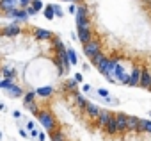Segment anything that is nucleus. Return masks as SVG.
Segmentation results:
<instances>
[{
    "instance_id": "1",
    "label": "nucleus",
    "mask_w": 151,
    "mask_h": 141,
    "mask_svg": "<svg viewBox=\"0 0 151 141\" xmlns=\"http://www.w3.org/2000/svg\"><path fill=\"white\" fill-rule=\"evenodd\" d=\"M36 116H37V120H39V123H41V127L45 130H48V132L55 130L57 123H55V118H53V114L50 111H39Z\"/></svg>"
},
{
    "instance_id": "2",
    "label": "nucleus",
    "mask_w": 151,
    "mask_h": 141,
    "mask_svg": "<svg viewBox=\"0 0 151 141\" xmlns=\"http://www.w3.org/2000/svg\"><path fill=\"white\" fill-rule=\"evenodd\" d=\"M101 52V43H100V39H96V38H93L89 43H86L84 45V54H86V57H94L96 54H100Z\"/></svg>"
},
{
    "instance_id": "3",
    "label": "nucleus",
    "mask_w": 151,
    "mask_h": 141,
    "mask_svg": "<svg viewBox=\"0 0 151 141\" xmlns=\"http://www.w3.org/2000/svg\"><path fill=\"white\" fill-rule=\"evenodd\" d=\"M116 63H117V59H110V57H107V59L98 66V72H100L103 77H107V75H114V66H116Z\"/></svg>"
},
{
    "instance_id": "4",
    "label": "nucleus",
    "mask_w": 151,
    "mask_h": 141,
    "mask_svg": "<svg viewBox=\"0 0 151 141\" xmlns=\"http://www.w3.org/2000/svg\"><path fill=\"white\" fill-rule=\"evenodd\" d=\"M114 116H116L117 132H128V114L126 113H117Z\"/></svg>"
},
{
    "instance_id": "5",
    "label": "nucleus",
    "mask_w": 151,
    "mask_h": 141,
    "mask_svg": "<svg viewBox=\"0 0 151 141\" xmlns=\"http://www.w3.org/2000/svg\"><path fill=\"white\" fill-rule=\"evenodd\" d=\"M2 36H6V38H14V36H18L20 32H22V27L18 25V23H11V25H7V27H2Z\"/></svg>"
},
{
    "instance_id": "6",
    "label": "nucleus",
    "mask_w": 151,
    "mask_h": 141,
    "mask_svg": "<svg viewBox=\"0 0 151 141\" xmlns=\"http://www.w3.org/2000/svg\"><path fill=\"white\" fill-rule=\"evenodd\" d=\"M139 88H144L147 91H151V73L147 70H142L140 72V81H139Z\"/></svg>"
},
{
    "instance_id": "7",
    "label": "nucleus",
    "mask_w": 151,
    "mask_h": 141,
    "mask_svg": "<svg viewBox=\"0 0 151 141\" xmlns=\"http://www.w3.org/2000/svg\"><path fill=\"white\" fill-rule=\"evenodd\" d=\"M77 38H78V41H80L82 45H86V43H89V41L93 39V31H91V29H78Z\"/></svg>"
},
{
    "instance_id": "8",
    "label": "nucleus",
    "mask_w": 151,
    "mask_h": 141,
    "mask_svg": "<svg viewBox=\"0 0 151 141\" xmlns=\"http://www.w3.org/2000/svg\"><path fill=\"white\" fill-rule=\"evenodd\" d=\"M16 7H20V2H18V0H0V11H4V13L13 11V9H16Z\"/></svg>"
},
{
    "instance_id": "9",
    "label": "nucleus",
    "mask_w": 151,
    "mask_h": 141,
    "mask_svg": "<svg viewBox=\"0 0 151 141\" xmlns=\"http://www.w3.org/2000/svg\"><path fill=\"white\" fill-rule=\"evenodd\" d=\"M112 118V113L110 111H107V109H101L100 111V114H98V123H100V129H105V125H107V121Z\"/></svg>"
},
{
    "instance_id": "10",
    "label": "nucleus",
    "mask_w": 151,
    "mask_h": 141,
    "mask_svg": "<svg viewBox=\"0 0 151 141\" xmlns=\"http://www.w3.org/2000/svg\"><path fill=\"white\" fill-rule=\"evenodd\" d=\"M140 72H142L140 68H133V70H132V72H130V84H128V86H132V88H137V86H139Z\"/></svg>"
},
{
    "instance_id": "11",
    "label": "nucleus",
    "mask_w": 151,
    "mask_h": 141,
    "mask_svg": "<svg viewBox=\"0 0 151 141\" xmlns=\"http://www.w3.org/2000/svg\"><path fill=\"white\" fill-rule=\"evenodd\" d=\"M100 107L98 105H94L93 102H87V105H86V114L89 116V118H98V114H100Z\"/></svg>"
},
{
    "instance_id": "12",
    "label": "nucleus",
    "mask_w": 151,
    "mask_h": 141,
    "mask_svg": "<svg viewBox=\"0 0 151 141\" xmlns=\"http://www.w3.org/2000/svg\"><path fill=\"white\" fill-rule=\"evenodd\" d=\"M36 95H37V97H43V98H48V97L53 95V88H52V86H39V88L36 89Z\"/></svg>"
},
{
    "instance_id": "13",
    "label": "nucleus",
    "mask_w": 151,
    "mask_h": 141,
    "mask_svg": "<svg viewBox=\"0 0 151 141\" xmlns=\"http://www.w3.org/2000/svg\"><path fill=\"white\" fill-rule=\"evenodd\" d=\"M34 36H36V39H53V34L46 29H36Z\"/></svg>"
},
{
    "instance_id": "14",
    "label": "nucleus",
    "mask_w": 151,
    "mask_h": 141,
    "mask_svg": "<svg viewBox=\"0 0 151 141\" xmlns=\"http://www.w3.org/2000/svg\"><path fill=\"white\" fill-rule=\"evenodd\" d=\"M105 132L110 134V136L117 134V125H116V116H114V114H112V118L107 121V125H105Z\"/></svg>"
},
{
    "instance_id": "15",
    "label": "nucleus",
    "mask_w": 151,
    "mask_h": 141,
    "mask_svg": "<svg viewBox=\"0 0 151 141\" xmlns=\"http://www.w3.org/2000/svg\"><path fill=\"white\" fill-rule=\"evenodd\" d=\"M6 93H7L9 97H14V98H18V97H23V95H25V93L22 91V88H20L18 84H13V86H11L9 89H6Z\"/></svg>"
},
{
    "instance_id": "16",
    "label": "nucleus",
    "mask_w": 151,
    "mask_h": 141,
    "mask_svg": "<svg viewBox=\"0 0 151 141\" xmlns=\"http://www.w3.org/2000/svg\"><path fill=\"white\" fill-rule=\"evenodd\" d=\"M4 75V79H9V81H14V77H16V70L14 68H11V66H6V68H2V72H0Z\"/></svg>"
},
{
    "instance_id": "17",
    "label": "nucleus",
    "mask_w": 151,
    "mask_h": 141,
    "mask_svg": "<svg viewBox=\"0 0 151 141\" xmlns=\"http://www.w3.org/2000/svg\"><path fill=\"white\" fill-rule=\"evenodd\" d=\"M137 132H151V120H140Z\"/></svg>"
},
{
    "instance_id": "18",
    "label": "nucleus",
    "mask_w": 151,
    "mask_h": 141,
    "mask_svg": "<svg viewBox=\"0 0 151 141\" xmlns=\"http://www.w3.org/2000/svg\"><path fill=\"white\" fill-rule=\"evenodd\" d=\"M139 121H140V118H137V116H128V130H132V132H137Z\"/></svg>"
},
{
    "instance_id": "19",
    "label": "nucleus",
    "mask_w": 151,
    "mask_h": 141,
    "mask_svg": "<svg viewBox=\"0 0 151 141\" xmlns=\"http://www.w3.org/2000/svg\"><path fill=\"white\" fill-rule=\"evenodd\" d=\"M50 139H52V141H66V136L62 134V130L55 129V130L50 132Z\"/></svg>"
},
{
    "instance_id": "20",
    "label": "nucleus",
    "mask_w": 151,
    "mask_h": 141,
    "mask_svg": "<svg viewBox=\"0 0 151 141\" xmlns=\"http://www.w3.org/2000/svg\"><path fill=\"white\" fill-rule=\"evenodd\" d=\"M105 59H107V55H105V54H101V52H100V54H96V55H94V57H91V64H93V66H96V68H98V66H100V64H101V63H103V61H105Z\"/></svg>"
},
{
    "instance_id": "21",
    "label": "nucleus",
    "mask_w": 151,
    "mask_h": 141,
    "mask_svg": "<svg viewBox=\"0 0 151 141\" xmlns=\"http://www.w3.org/2000/svg\"><path fill=\"white\" fill-rule=\"evenodd\" d=\"M75 102H77V105H78L82 111H86V105H87V98H86L84 95L77 93V97H75Z\"/></svg>"
},
{
    "instance_id": "22",
    "label": "nucleus",
    "mask_w": 151,
    "mask_h": 141,
    "mask_svg": "<svg viewBox=\"0 0 151 141\" xmlns=\"http://www.w3.org/2000/svg\"><path fill=\"white\" fill-rule=\"evenodd\" d=\"M66 54H68V59H69V63H71V66H75L78 63V57H77V52H75L73 48H66Z\"/></svg>"
},
{
    "instance_id": "23",
    "label": "nucleus",
    "mask_w": 151,
    "mask_h": 141,
    "mask_svg": "<svg viewBox=\"0 0 151 141\" xmlns=\"http://www.w3.org/2000/svg\"><path fill=\"white\" fill-rule=\"evenodd\" d=\"M36 97H37V95H36V91H27V93L23 95V105H29V104L36 102V100H34Z\"/></svg>"
},
{
    "instance_id": "24",
    "label": "nucleus",
    "mask_w": 151,
    "mask_h": 141,
    "mask_svg": "<svg viewBox=\"0 0 151 141\" xmlns=\"http://www.w3.org/2000/svg\"><path fill=\"white\" fill-rule=\"evenodd\" d=\"M43 15H45V18H46V20H50V22H52V20L55 18L53 6H45V13H43Z\"/></svg>"
},
{
    "instance_id": "25",
    "label": "nucleus",
    "mask_w": 151,
    "mask_h": 141,
    "mask_svg": "<svg viewBox=\"0 0 151 141\" xmlns=\"http://www.w3.org/2000/svg\"><path fill=\"white\" fill-rule=\"evenodd\" d=\"M77 86H78V82L75 81V79H68V81L64 82V88H66V89H71V91L77 89Z\"/></svg>"
},
{
    "instance_id": "26",
    "label": "nucleus",
    "mask_w": 151,
    "mask_h": 141,
    "mask_svg": "<svg viewBox=\"0 0 151 141\" xmlns=\"http://www.w3.org/2000/svg\"><path fill=\"white\" fill-rule=\"evenodd\" d=\"M30 7H34V11L36 13H39L45 6H43V0H32V2H30Z\"/></svg>"
},
{
    "instance_id": "27",
    "label": "nucleus",
    "mask_w": 151,
    "mask_h": 141,
    "mask_svg": "<svg viewBox=\"0 0 151 141\" xmlns=\"http://www.w3.org/2000/svg\"><path fill=\"white\" fill-rule=\"evenodd\" d=\"M14 84V81H9V79H2V81H0V89H9L11 86Z\"/></svg>"
},
{
    "instance_id": "28",
    "label": "nucleus",
    "mask_w": 151,
    "mask_h": 141,
    "mask_svg": "<svg viewBox=\"0 0 151 141\" xmlns=\"http://www.w3.org/2000/svg\"><path fill=\"white\" fill-rule=\"evenodd\" d=\"M53 13H55V16H57V18H62V16H64L62 7H60V6H57V4H53Z\"/></svg>"
},
{
    "instance_id": "29",
    "label": "nucleus",
    "mask_w": 151,
    "mask_h": 141,
    "mask_svg": "<svg viewBox=\"0 0 151 141\" xmlns=\"http://www.w3.org/2000/svg\"><path fill=\"white\" fill-rule=\"evenodd\" d=\"M25 109H29L32 114H37L39 113V107L36 105V102H32V104H29V105H25Z\"/></svg>"
},
{
    "instance_id": "30",
    "label": "nucleus",
    "mask_w": 151,
    "mask_h": 141,
    "mask_svg": "<svg viewBox=\"0 0 151 141\" xmlns=\"http://www.w3.org/2000/svg\"><path fill=\"white\" fill-rule=\"evenodd\" d=\"M18 2H20V9H25V7H29V6H30L32 0H18Z\"/></svg>"
},
{
    "instance_id": "31",
    "label": "nucleus",
    "mask_w": 151,
    "mask_h": 141,
    "mask_svg": "<svg viewBox=\"0 0 151 141\" xmlns=\"http://www.w3.org/2000/svg\"><path fill=\"white\" fill-rule=\"evenodd\" d=\"M68 13H69V15H75V13H77V6H75L73 2L68 6Z\"/></svg>"
},
{
    "instance_id": "32",
    "label": "nucleus",
    "mask_w": 151,
    "mask_h": 141,
    "mask_svg": "<svg viewBox=\"0 0 151 141\" xmlns=\"http://www.w3.org/2000/svg\"><path fill=\"white\" fill-rule=\"evenodd\" d=\"M73 79L77 81L78 84H82V82H84V77H82V73H75V75H73Z\"/></svg>"
},
{
    "instance_id": "33",
    "label": "nucleus",
    "mask_w": 151,
    "mask_h": 141,
    "mask_svg": "<svg viewBox=\"0 0 151 141\" xmlns=\"http://www.w3.org/2000/svg\"><path fill=\"white\" fill-rule=\"evenodd\" d=\"M25 13H27V16H34V15H36L34 7H30V6H29V7H25Z\"/></svg>"
},
{
    "instance_id": "34",
    "label": "nucleus",
    "mask_w": 151,
    "mask_h": 141,
    "mask_svg": "<svg viewBox=\"0 0 151 141\" xmlns=\"http://www.w3.org/2000/svg\"><path fill=\"white\" fill-rule=\"evenodd\" d=\"M96 93H98L100 97H103V98H105V97H109V91H107V89H98Z\"/></svg>"
},
{
    "instance_id": "35",
    "label": "nucleus",
    "mask_w": 151,
    "mask_h": 141,
    "mask_svg": "<svg viewBox=\"0 0 151 141\" xmlns=\"http://www.w3.org/2000/svg\"><path fill=\"white\" fill-rule=\"evenodd\" d=\"M27 129H29V130H34V129H36V121H32V120L27 121Z\"/></svg>"
},
{
    "instance_id": "36",
    "label": "nucleus",
    "mask_w": 151,
    "mask_h": 141,
    "mask_svg": "<svg viewBox=\"0 0 151 141\" xmlns=\"http://www.w3.org/2000/svg\"><path fill=\"white\" fill-rule=\"evenodd\" d=\"M82 89H84V93H87V91H91V86L89 84H82Z\"/></svg>"
},
{
    "instance_id": "37",
    "label": "nucleus",
    "mask_w": 151,
    "mask_h": 141,
    "mask_svg": "<svg viewBox=\"0 0 151 141\" xmlns=\"http://www.w3.org/2000/svg\"><path fill=\"white\" fill-rule=\"evenodd\" d=\"M20 136H22V137H29V134H27L25 129H20Z\"/></svg>"
},
{
    "instance_id": "38",
    "label": "nucleus",
    "mask_w": 151,
    "mask_h": 141,
    "mask_svg": "<svg viewBox=\"0 0 151 141\" xmlns=\"http://www.w3.org/2000/svg\"><path fill=\"white\" fill-rule=\"evenodd\" d=\"M20 116H22V113H20V111H13V118H16V120H18Z\"/></svg>"
},
{
    "instance_id": "39",
    "label": "nucleus",
    "mask_w": 151,
    "mask_h": 141,
    "mask_svg": "<svg viewBox=\"0 0 151 141\" xmlns=\"http://www.w3.org/2000/svg\"><path fill=\"white\" fill-rule=\"evenodd\" d=\"M37 137H39V141H45V139H46V136H45V132H39V134H37Z\"/></svg>"
},
{
    "instance_id": "40",
    "label": "nucleus",
    "mask_w": 151,
    "mask_h": 141,
    "mask_svg": "<svg viewBox=\"0 0 151 141\" xmlns=\"http://www.w3.org/2000/svg\"><path fill=\"white\" fill-rule=\"evenodd\" d=\"M37 134H39V130H37V129H34V130H30V136H34V137H36Z\"/></svg>"
},
{
    "instance_id": "41",
    "label": "nucleus",
    "mask_w": 151,
    "mask_h": 141,
    "mask_svg": "<svg viewBox=\"0 0 151 141\" xmlns=\"http://www.w3.org/2000/svg\"><path fill=\"white\" fill-rule=\"evenodd\" d=\"M64 2H69V4H71V2H75V0H64Z\"/></svg>"
},
{
    "instance_id": "42",
    "label": "nucleus",
    "mask_w": 151,
    "mask_h": 141,
    "mask_svg": "<svg viewBox=\"0 0 151 141\" xmlns=\"http://www.w3.org/2000/svg\"><path fill=\"white\" fill-rule=\"evenodd\" d=\"M2 137H4V136H2V132H0V141H2Z\"/></svg>"
},
{
    "instance_id": "43",
    "label": "nucleus",
    "mask_w": 151,
    "mask_h": 141,
    "mask_svg": "<svg viewBox=\"0 0 151 141\" xmlns=\"http://www.w3.org/2000/svg\"><path fill=\"white\" fill-rule=\"evenodd\" d=\"M147 2H149V9H151V0H147Z\"/></svg>"
},
{
    "instance_id": "44",
    "label": "nucleus",
    "mask_w": 151,
    "mask_h": 141,
    "mask_svg": "<svg viewBox=\"0 0 151 141\" xmlns=\"http://www.w3.org/2000/svg\"><path fill=\"white\" fill-rule=\"evenodd\" d=\"M149 116H151V111H149Z\"/></svg>"
}]
</instances>
